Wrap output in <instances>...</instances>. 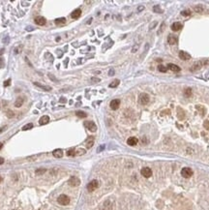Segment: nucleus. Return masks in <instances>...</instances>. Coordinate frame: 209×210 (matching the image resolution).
Instances as JSON below:
<instances>
[{
    "label": "nucleus",
    "mask_w": 209,
    "mask_h": 210,
    "mask_svg": "<svg viewBox=\"0 0 209 210\" xmlns=\"http://www.w3.org/2000/svg\"><path fill=\"white\" fill-rule=\"evenodd\" d=\"M179 57L182 60H190L191 59V55L189 53H187L186 51H179Z\"/></svg>",
    "instance_id": "9b49d317"
},
{
    "label": "nucleus",
    "mask_w": 209,
    "mask_h": 210,
    "mask_svg": "<svg viewBox=\"0 0 209 210\" xmlns=\"http://www.w3.org/2000/svg\"><path fill=\"white\" fill-rule=\"evenodd\" d=\"M80 15H81L80 9H76V10H75V11L71 14V17H72L73 19H79V18L80 17Z\"/></svg>",
    "instance_id": "dca6fc26"
},
{
    "label": "nucleus",
    "mask_w": 209,
    "mask_h": 210,
    "mask_svg": "<svg viewBox=\"0 0 209 210\" xmlns=\"http://www.w3.org/2000/svg\"><path fill=\"white\" fill-rule=\"evenodd\" d=\"M26 30H27V31H32V30H34V28H33L32 26H27V27H26Z\"/></svg>",
    "instance_id": "c03bdc74"
},
{
    "label": "nucleus",
    "mask_w": 209,
    "mask_h": 210,
    "mask_svg": "<svg viewBox=\"0 0 209 210\" xmlns=\"http://www.w3.org/2000/svg\"><path fill=\"white\" fill-rule=\"evenodd\" d=\"M194 10H195V12H197V13H202L203 12V10H204V8H203V6L202 5H197V6H195L194 7Z\"/></svg>",
    "instance_id": "4be33fe9"
},
{
    "label": "nucleus",
    "mask_w": 209,
    "mask_h": 210,
    "mask_svg": "<svg viewBox=\"0 0 209 210\" xmlns=\"http://www.w3.org/2000/svg\"><path fill=\"white\" fill-rule=\"evenodd\" d=\"M84 126L90 131V132H96L97 131V126L93 121H85Z\"/></svg>",
    "instance_id": "0eeeda50"
},
{
    "label": "nucleus",
    "mask_w": 209,
    "mask_h": 210,
    "mask_svg": "<svg viewBox=\"0 0 209 210\" xmlns=\"http://www.w3.org/2000/svg\"><path fill=\"white\" fill-rule=\"evenodd\" d=\"M158 70H159L160 72H162V73H166L167 70H168V67L164 66V65H159V66H158Z\"/></svg>",
    "instance_id": "c756f323"
},
{
    "label": "nucleus",
    "mask_w": 209,
    "mask_h": 210,
    "mask_svg": "<svg viewBox=\"0 0 209 210\" xmlns=\"http://www.w3.org/2000/svg\"><path fill=\"white\" fill-rule=\"evenodd\" d=\"M52 155L55 158H61L63 156V150L62 149H55L54 151L52 152Z\"/></svg>",
    "instance_id": "f3484780"
},
{
    "label": "nucleus",
    "mask_w": 209,
    "mask_h": 210,
    "mask_svg": "<svg viewBox=\"0 0 209 210\" xmlns=\"http://www.w3.org/2000/svg\"><path fill=\"white\" fill-rule=\"evenodd\" d=\"M22 104H23V99L20 97V98H18L16 100V102H15V107H16V108H20L22 106Z\"/></svg>",
    "instance_id": "412c9836"
},
{
    "label": "nucleus",
    "mask_w": 209,
    "mask_h": 210,
    "mask_svg": "<svg viewBox=\"0 0 209 210\" xmlns=\"http://www.w3.org/2000/svg\"><path fill=\"white\" fill-rule=\"evenodd\" d=\"M68 184L72 187H77L80 184V180L77 176H71L70 179L68 180Z\"/></svg>",
    "instance_id": "20e7f679"
},
{
    "label": "nucleus",
    "mask_w": 209,
    "mask_h": 210,
    "mask_svg": "<svg viewBox=\"0 0 209 210\" xmlns=\"http://www.w3.org/2000/svg\"><path fill=\"white\" fill-rule=\"evenodd\" d=\"M139 45H135V46L133 47V49H132V52L133 53H135V52H137L138 51V50H139Z\"/></svg>",
    "instance_id": "f704fd0d"
},
{
    "label": "nucleus",
    "mask_w": 209,
    "mask_h": 210,
    "mask_svg": "<svg viewBox=\"0 0 209 210\" xmlns=\"http://www.w3.org/2000/svg\"><path fill=\"white\" fill-rule=\"evenodd\" d=\"M109 76H113V75H114V70H113V69H110L109 72Z\"/></svg>",
    "instance_id": "37998d69"
},
{
    "label": "nucleus",
    "mask_w": 209,
    "mask_h": 210,
    "mask_svg": "<svg viewBox=\"0 0 209 210\" xmlns=\"http://www.w3.org/2000/svg\"><path fill=\"white\" fill-rule=\"evenodd\" d=\"M119 80H113L111 83H109V87L110 88H114V87H117L118 85H119Z\"/></svg>",
    "instance_id": "a878e982"
},
{
    "label": "nucleus",
    "mask_w": 209,
    "mask_h": 210,
    "mask_svg": "<svg viewBox=\"0 0 209 210\" xmlns=\"http://www.w3.org/2000/svg\"><path fill=\"white\" fill-rule=\"evenodd\" d=\"M104 148V145H101V146H100V147L98 148V152H101V151H102V150H103Z\"/></svg>",
    "instance_id": "a18cd8bd"
},
{
    "label": "nucleus",
    "mask_w": 209,
    "mask_h": 210,
    "mask_svg": "<svg viewBox=\"0 0 209 210\" xmlns=\"http://www.w3.org/2000/svg\"><path fill=\"white\" fill-rule=\"evenodd\" d=\"M1 181H2V177L0 176V183H1Z\"/></svg>",
    "instance_id": "3c124183"
},
{
    "label": "nucleus",
    "mask_w": 209,
    "mask_h": 210,
    "mask_svg": "<svg viewBox=\"0 0 209 210\" xmlns=\"http://www.w3.org/2000/svg\"><path fill=\"white\" fill-rule=\"evenodd\" d=\"M144 9V6H139L138 7V12H140V11H142Z\"/></svg>",
    "instance_id": "49530a36"
},
{
    "label": "nucleus",
    "mask_w": 209,
    "mask_h": 210,
    "mask_svg": "<svg viewBox=\"0 0 209 210\" xmlns=\"http://www.w3.org/2000/svg\"><path fill=\"white\" fill-rule=\"evenodd\" d=\"M103 210H104V209H103Z\"/></svg>",
    "instance_id": "603ef678"
},
{
    "label": "nucleus",
    "mask_w": 209,
    "mask_h": 210,
    "mask_svg": "<svg viewBox=\"0 0 209 210\" xmlns=\"http://www.w3.org/2000/svg\"><path fill=\"white\" fill-rule=\"evenodd\" d=\"M184 95L186 97H191L192 96V89L191 88H186L184 90Z\"/></svg>",
    "instance_id": "cd10ccee"
},
{
    "label": "nucleus",
    "mask_w": 209,
    "mask_h": 210,
    "mask_svg": "<svg viewBox=\"0 0 209 210\" xmlns=\"http://www.w3.org/2000/svg\"><path fill=\"white\" fill-rule=\"evenodd\" d=\"M168 42H169V45H176L177 42H178V39H177V37L174 36V35H169V36L168 37Z\"/></svg>",
    "instance_id": "f8f14e48"
},
{
    "label": "nucleus",
    "mask_w": 209,
    "mask_h": 210,
    "mask_svg": "<svg viewBox=\"0 0 209 210\" xmlns=\"http://www.w3.org/2000/svg\"><path fill=\"white\" fill-rule=\"evenodd\" d=\"M6 115L9 117V118H12V117H14L15 116V113H14V111L13 110H7V113H6Z\"/></svg>",
    "instance_id": "473e14b6"
},
{
    "label": "nucleus",
    "mask_w": 209,
    "mask_h": 210,
    "mask_svg": "<svg viewBox=\"0 0 209 210\" xmlns=\"http://www.w3.org/2000/svg\"><path fill=\"white\" fill-rule=\"evenodd\" d=\"M49 78H50L51 80H53V81H57V79H56L54 76H52L51 74H49Z\"/></svg>",
    "instance_id": "e433bc0d"
},
{
    "label": "nucleus",
    "mask_w": 209,
    "mask_h": 210,
    "mask_svg": "<svg viewBox=\"0 0 209 210\" xmlns=\"http://www.w3.org/2000/svg\"><path fill=\"white\" fill-rule=\"evenodd\" d=\"M2 146H3V143H1V142H0V149L2 148Z\"/></svg>",
    "instance_id": "8fccbe9b"
},
{
    "label": "nucleus",
    "mask_w": 209,
    "mask_h": 210,
    "mask_svg": "<svg viewBox=\"0 0 209 210\" xmlns=\"http://www.w3.org/2000/svg\"><path fill=\"white\" fill-rule=\"evenodd\" d=\"M66 22V19L65 18H60V19H56L55 20V24L59 25V24H64Z\"/></svg>",
    "instance_id": "b1692460"
},
{
    "label": "nucleus",
    "mask_w": 209,
    "mask_h": 210,
    "mask_svg": "<svg viewBox=\"0 0 209 210\" xmlns=\"http://www.w3.org/2000/svg\"><path fill=\"white\" fill-rule=\"evenodd\" d=\"M34 85H36L37 87H40V88H42V89H44V90H46V91H50V90H51V87H50V86L43 85V84H41V83H39V82H34Z\"/></svg>",
    "instance_id": "a211bd4d"
},
{
    "label": "nucleus",
    "mask_w": 209,
    "mask_h": 210,
    "mask_svg": "<svg viewBox=\"0 0 209 210\" xmlns=\"http://www.w3.org/2000/svg\"><path fill=\"white\" fill-rule=\"evenodd\" d=\"M93 145H94V138H92V137L88 138L87 140H86V147L87 148H91Z\"/></svg>",
    "instance_id": "6ab92c4d"
},
{
    "label": "nucleus",
    "mask_w": 209,
    "mask_h": 210,
    "mask_svg": "<svg viewBox=\"0 0 209 210\" xmlns=\"http://www.w3.org/2000/svg\"><path fill=\"white\" fill-rule=\"evenodd\" d=\"M153 11L154 12H156V13H162V10H161V8H160V6L159 5H156V6H154V8H153Z\"/></svg>",
    "instance_id": "72a5a7b5"
},
{
    "label": "nucleus",
    "mask_w": 209,
    "mask_h": 210,
    "mask_svg": "<svg viewBox=\"0 0 209 210\" xmlns=\"http://www.w3.org/2000/svg\"><path fill=\"white\" fill-rule=\"evenodd\" d=\"M209 64V60H200V61H197L193 64L192 68H191V71L192 72H196V71H199L200 70L202 67L206 66Z\"/></svg>",
    "instance_id": "f257e3e1"
},
{
    "label": "nucleus",
    "mask_w": 209,
    "mask_h": 210,
    "mask_svg": "<svg viewBox=\"0 0 209 210\" xmlns=\"http://www.w3.org/2000/svg\"><path fill=\"white\" fill-rule=\"evenodd\" d=\"M33 127V124L32 123H28V124H26V125H24L23 127H22V131H27V130H29V129H31Z\"/></svg>",
    "instance_id": "7c9ffc66"
},
{
    "label": "nucleus",
    "mask_w": 209,
    "mask_h": 210,
    "mask_svg": "<svg viewBox=\"0 0 209 210\" xmlns=\"http://www.w3.org/2000/svg\"><path fill=\"white\" fill-rule=\"evenodd\" d=\"M47 171V170L46 169H38V170H36V171H35V173L37 174V175H42V174H44L45 172Z\"/></svg>",
    "instance_id": "c85d7f7f"
},
{
    "label": "nucleus",
    "mask_w": 209,
    "mask_h": 210,
    "mask_svg": "<svg viewBox=\"0 0 209 210\" xmlns=\"http://www.w3.org/2000/svg\"><path fill=\"white\" fill-rule=\"evenodd\" d=\"M35 22H36V24H38V25H45L46 24V19H45L44 17H37L36 19H35Z\"/></svg>",
    "instance_id": "2eb2a0df"
},
{
    "label": "nucleus",
    "mask_w": 209,
    "mask_h": 210,
    "mask_svg": "<svg viewBox=\"0 0 209 210\" xmlns=\"http://www.w3.org/2000/svg\"><path fill=\"white\" fill-rule=\"evenodd\" d=\"M193 170L190 169V168H184L182 169L181 170V175L184 177V178H190L192 175H193Z\"/></svg>",
    "instance_id": "423d86ee"
},
{
    "label": "nucleus",
    "mask_w": 209,
    "mask_h": 210,
    "mask_svg": "<svg viewBox=\"0 0 209 210\" xmlns=\"http://www.w3.org/2000/svg\"><path fill=\"white\" fill-rule=\"evenodd\" d=\"M76 115H77L78 117H80V118H84V117L87 116V114H86L84 111H81V110H78V111L76 112Z\"/></svg>",
    "instance_id": "393cba45"
},
{
    "label": "nucleus",
    "mask_w": 209,
    "mask_h": 210,
    "mask_svg": "<svg viewBox=\"0 0 209 210\" xmlns=\"http://www.w3.org/2000/svg\"><path fill=\"white\" fill-rule=\"evenodd\" d=\"M197 109H198V110H199L201 111V114H202V115L204 114V109H203V108H201L200 106H197Z\"/></svg>",
    "instance_id": "a19ab883"
},
{
    "label": "nucleus",
    "mask_w": 209,
    "mask_h": 210,
    "mask_svg": "<svg viewBox=\"0 0 209 210\" xmlns=\"http://www.w3.org/2000/svg\"><path fill=\"white\" fill-rule=\"evenodd\" d=\"M203 127L206 130H209V120H205L204 123H203Z\"/></svg>",
    "instance_id": "c9c22d12"
},
{
    "label": "nucleus",
    "mask_w": 209,
    "mask_h": 210,
    "mask_svg": "<svg viewBox=\"0 0 209 210\" xmlns=\"http://www.w3.org/2000/svg\"><path fill=\"white\" fill-rule=\"evenodd\" d=\"M149 101H150V97H149L148 94L146 93H141L139 95V103L141 105H147L149 103Z\"/></svg>",
    "instance_id": "39448f33"
},
{
    "label": "nucleus",
    "mask_w": 209,
    "mask_h": 210,
    "mask_svg": "<svg viewBox=\"0 0 209 210\" xmlns=\"http://www.w3.org/2000/svg\"><path fill=\"white\" fill-rule=\"evenodd\" d=\"M191 14H192L191 10H184V11L181 12V16H183V17H189V16H191Z\"/></svg>",
    "instance_id": "bb28decb"
},
{
    "label": "nucleus",
    "mask_w": 209,
    "mask_h": 210,
    "mask_svg": "<svg viewBox=\"0 0 209 210\" xmlns=\"http://www.w3.org/2000/svg\"><path fill=\"white\" fill-rule=\"evenodd\" d=\"M156 25H157V21H154V22H153V23L150 25V27H149V28H150V29H153V28H154Z\"/></svg>",
    "instance_id": "79ce46f5"
},
{
    "label": "nucleus",
    "mask_w": 209,
    "mask_h": 210,
    "mask_svg": "<svg viewBox=\"0 0 209 210\" xmlns=\"http://www.w3.org/2000/svg\"><path fill=\"white\" fill-rule=\"evenodd\" d=\"M50 122V117L48 116V115H44V116H42L41 118H40V120H39V123H40V125H45V124H48Z\"/></svg>",
    "instance_id": "ddd939ff"
},
{
    "label": "nucleus",
    "mask_w": 209,
    "mask_h": 210,
    "mask_svg": "<svg viewBox=\"0 0 209 210\" xmlns=\"http://www.w3.org/2000/svg\"><path fill=\"white\" fill-rule=\"evenodd\" d=\"M98 187H99L98 180L94 179V180H92V181H90V182L88 183V185H87V190H88L89 192H94Z\"/></svg>",
    "instance_id": "7ed1b4c3"
},
{
    "label": "nucleus",
    "mask_w": 209,
    "mask_h": 210,
    "mask_svg": "<svg viewBox=\"0 0 209 210\" xmlns=\"http://www.w3.org/2000/svg\"><path fill=\"white\" fill-rule=\"evenodd\" d=\"M109 106H110V109H111V110H116L119 108V106H120V100H118V99L112 100V101L110 102V104H109Z\"/></svg>",
    "instance_id": "1a4fd4ad"
},
{
    "label": "nucleus",
    "mask_w": 209,
    "mask_h": 210,
    "mask_svg": "<svg viewBox=\"0 0 209 210\" xmlns=\"http://www.w3.org/2000/svg\"><path fill=\"white\" fill-rule=\"evenodd\" d=\"M4 65H5V63H4V59H3V58H0V69L3 68Z\"/></svg>",
    "instance_id": "4c0bfd02"
},
{
    "label": "nucleus",
    "mask_w": 209,
    "mask_h": 210,
    "mask_svg": "<svg viewBox=\"0 0 209 210\" xmlns=\"http://www.w3.org/2000/svg\"><path fill=\"white\" fill-rule=\"evenodd\" d=\"M168 69H169L170 71H172V72H175V73H177V72H179V71H180V67H179V66H177L176 64H171V63L168 64Z\"/></svg>",
    "instance_id": "4468645a"
},
{
    "label": "nucleus",
    "mask_w": 209,
    "mask_h": 210,
    "mask_svg": "<svg viewBox=\"0 0 209 210\" xmlns=\"http://www.w3.org/2000/svg\"><path fill=\"white\" fill-rule=\"evenodd\" d=\"M100 80H101L98 79V78H94V77L91 78V81H92V82H100Z\"/></svg>",
    "instance_id": "58836bf2"
},
{
    "label": "nucleus",
    "mask_w": 209,
    "mask_h": 210,
    "mask_svg": "<svg viewBox=\"0 0 209 210\" xmlns=\"http://www.w3.org/2000/svg\"><path fill=\"white\" fill-rule=\"evenodd\" d=\"M57 201L61 205H68L70 203V198L66 195H60L57 199Z\"/></svg>",
    "instance_id": "f03ea898"
},
{
    "label": "nucleus",
    "mask_w": 209,
    "mask_h": 210,
    "mask_svg": "<svg viewBox=\"0 0 209 210\" xmlns=\"http://www.w3.org/2000/svg\"><path fill=\"white\" fill-rule=\"evenodd\" d=\"M10 84H11V80H10V79L7 80L4 82V86H5V87H6V86H9Z\"/></svg>",
    "instance_id": "ea45409f"
},
{
    "label": "nucleus",
    "mask_w": 209,
    "mask_h": 210,
    "mask_svg": "<svg viewBox=\"0 0 209 210\" xmlns=\"http://www.w3.org/2000/svg\"><path fill=\"white\" fill-rule=\"evenodd\" d=\"M3 163H4V159L2 157H0V165H2Z\"/></svg>",
    "instance_id": "09e8293b"
},
{
    "label": "nucleus",
    "mask_w": 209,
    "mask_h": 210,
    "mask_svg": "<svg viewBox=\"0 0 209 210\" xmlns=\"http://www.w3.org/2000/svg\"><path fill=\"white\" fill-rule=\"evenodd\" d=\"M85 152H86L85 149H83V148H79V149L76 150V155H77V156H81V155H84Z\"/></svg>",
    "instance_id": "5701e85b"
},
{
    "label": "nucleus",
    "mask_w": 209,
    "mask_h": 210,
    "mask_svg": "<svg viewBox=\"0 0 209 210\" xmlns=\"http://www.w3.org/2000/svg\"><path fill=\"white\" fill-rule=\"evenodd\" d=\"M181 28H182V25H181V23H179V22H174L172 24V26H171V29L173 30V31H179Z\"/></svg>",
    "instance_id": "aec40b11"
},
{
    "label": "nucleus",
    "mask_w": 209,
    "mask_h": 210,
    "mask_svg": "<svg viewBox=\"0 0 209 210\" xmlns=\"http://www.w3.org/2000/svg\"><path fill=\"white\" fill-rule=\"evenodd\" d=\"M140 173H141V175L143 177L149 178V177H151V175H152V170H151V169H149V168H143L140 170Z\"/></svg>",
    "instance_id": "6e6552de"
},
{
    "label": "nucleus",
    "mask_w": 209,
    "mask_h": 210,
    "mask_svg": "<svg viewBox=\"0 0 209 210\" xmlns=\"http://www.w3.org/2000/svg\"><path fill=\"white\" fill-rule=\"evenodd\" d=\"M67 155H68V156H75V155H76V150H75L74 148L68 150V151H67Z\"/></svg>",
    "instance_id": "2f4dec72"
},
{
    "label": "nucleus",
    "mask_w": 209,
    "mask_h": 210,
    "mask_svg": "<svg viewBox=\"0 0 209 210\" xmlns=\"http://www.w3.org/2000/svg\"><path fill=\"white\" fill-rule=\"evenodd\" d=\"M138 139L137 138H135V137H131V138H129L128 140H127V143L130 145V146H135V145H137L138 144Z\"/></svg>",
    "instance_id": "9d476101"
},
{
    "label": "nucleus",
    "mask_w": 209,
    "mask_h": 210,
    "mask_svg": "<svg viewBox=\"0 0 209 210\" xmlns=\"http://www.w3.org/2000/svg\"><path fill=\"white\" fill-rule=\"evenodd\" d=\"M66 101H67V100H66L64 97H62L60 100H59V102H60V103H66Z\"/></svg>",
    "instance_id": "de8ad7c7"
}]
</instances>
